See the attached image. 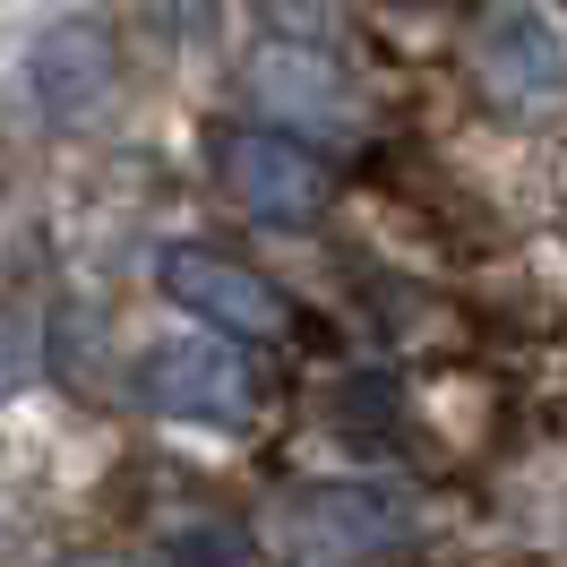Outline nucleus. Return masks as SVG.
I'll list each match as a JSON object with an SVG mask.
<instances>
[{"instance_id":"f257e3e1","label":"nucleus","mask_w":567,"mask_h":567,"mask_svg":"<svg viewBox=\"0 0 567 567\" xmlns=\"http://www.w3.org/2000/svg\"><path fill=\"white\" fill-rule=\"evenodd\" d=\"M207 155H215L224 198H233L249 224H267V233H310L327 215V164H319V146L301 138V130H284V121H233V130L207 138Z\"/></svg>"},{"instance_id":"f03ea898","label":"nucleus","mask_w":567,"mask_h":567,"mask_svg":"<svg viewBox=\"0 0 567 567\" xmlns=\"http://www.w3.org/2000/svg\"><path fill=\"white\" fill-rule=\"evenodd\" d=\"M464 61H473V86L507 121H542V112L567 104V43L550 27V9H533V0H498L491 18L473 27Z\"/></svg>"},{"instance_id":"7ed1b4c3","label":"nucleus","mask_w":567,"mask_h":567,"mask_svg":"<svg viewBox=\"0 0 567 567\" xmlns=\"http://www.w3.org/2000/svg\"><path fill=\"white\" fill-rule=\"evenodd\" d=\"M422 542V525H413V507L395 491H379V482H319V491H292V507H284V550L292 559H404Z\"/></svg>"},{"instance_id":"20e7f679","label":"nucleus","mask_w":567,"mask_h":567,"mask_svg":"<svg viewBox=\"0 0 567 567\" xmlns=\"http://www.w3.org/2000/svg\"><path fill=\"white\" fill-rule=\"evenodd\" d=\"M155 284H164V301H181L198 327H224V336H241V344H284V336H292V292H284L276 276L241 267V258H224V249L173 241L155 258Z\"/></svg>"},{"instance_id":"39448f33","label":"nucleus","mask_w":567,"mask_h":567,"mask_svg":"<svg viewBox=\"0 0 567 567\" xmlns=\"http://www.w3.org/2000/svg\"><path fill=\"white\" fill-rule=\"evenodd\" d=\"M241 336H173V344H146L138 370H130V388H138L146 413H164V422H207V430H233L249 422V361L233 353Z\"/></svg>"},{"instance_id":"423d86ee","label":"nucleus","mask_w":567,"mask_h":567,"mask_svg":"<svg viewBox=\"0 0 567 567\" xmlns=\"http://www.w3.org/2000/svg\"><path fill=\"white\" fill-rule=\"evenodd\" d=\"M241 86H249V104H258V121H284V130H301V138H344L361 121L353 78L336 70L319 43H292V35L258 43Z\"/></svg>"},{"instance_id":"0eeeda50","label":"nucleus","mask_w":567,"mask_h":567,"mask_svg":"<svg viewBox=\"0 0 567 567\" xmlns=\"http://www.w3.org/2000/svg\"><path fill=\"white\" fill-rule=\"evenodd\" d=\"M27 86H35V112L52 130H86V121L112 104V86H121V43H112V27L104 18L43 27L35 61H27Z\"/></svg>"},{"instance_id":"6e6552de","label":"nucleus","mask_w":567,"mask_h":567,"mask_svg":"<svg viewBox=\"0 0 567 567\" xmlns=\"http://www.w3.org/2000/svg\"><path fill=\"white\" fill-rule=\"evenodd\" d=\"M164 550H173V559H249V533H233V525H198V533H173Z\"/></svg>"},{"instance_id":"1a4fd4ad","label":"nucleus","mask_w":567,"mask_h":567,"mask_svg":"<svg viewBox=\"0 0 567 567\" xmlns=\"http://www.w3.org/2000/svg\"><path fill=\"white\" fill-rule=\"evenodd\" d=\"M146 18H155V27H164V35H198V27H207V9L215 0H138Z\"/></svg>"},{"instance_id":"9d476101","label":"nucleus","mask_w":567,"mask_h":567,"mask_svg":"<svg viewBox=\"0 0 567 567\" xmlns=\"http://www.w3.org/2000/svg\"><path fill=\"white\" fill-rule=\"evenodd\" d=\"M395 9H422V0H395Z\"/></svg>"}]
</instances>
